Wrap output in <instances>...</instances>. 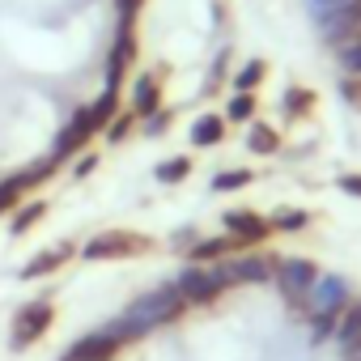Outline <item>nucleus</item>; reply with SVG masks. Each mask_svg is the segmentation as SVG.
<instances>
[{
  "label": "nucleus",
  "instance_id": "obj_27",
  "mask_svg": "<svg viewBox=\"0 0 361 361\" xmlns=\"http://www.w3.org/2000/svg\"><path fill=\"white\" fill-rule=\"evenodd\" d=\"M251 178H255V170H221V174H213V192H238Z\"/></svg>",
  "mask_w": 361,
  "mask_h": 361
},
{
  "label": "nucleus",
  "instance_id": "obj_14",
  "mask_svg": "<svg viewBox=\"0 0 361 361\" xmlns=\"http://www.w3.org/2000/svg\"><path fill=\"white\" fill-rule=\"evenodd\" d=\"M238 251H247L234 234H221V238H196L192 247H188V259L192 264H221V259H230V255H238Z\"/></svg>",
  "mask_w": 361,
  "mask_h": 361
},
{
  "label": "nucleus",
  "instance_id": "obj_6",
  "mask_svg": "<svg viewBox=\"0 0 361 361\" xmlns=\"http://www.w3.org/2000/svg\"><path fill=\"white\" fill-rule=\"evenodd\" d=\"M272 281H276V289H281L285 298L302 302V298L314 289V281H319V268H314V259H302V255H276Z\"/></svg>",
  "mask_w": 361,
  "mask_h": 361
},
{
  "label": "nucleus",
  "instance_id": "obj_33",
  "mask_svg": "<svg viewBox=\"0 0 361 361\" xmlns=\"http://www.w3.org/2000/svg\"><path fill=\"white\" fill-rule=\"evenodd\" d=\"M18 204H22V192H18V188L9 183V178H5V183H0V213H13Z\"/></svg>",
  "mask_w": 361,
  "mask_h": 361
},
{
  "label": "nucleus",
  "instance_id": "obj_7",
  "mask_svg": "<svg viewBox=\"0 0 361 361\" xmlns=\"http://www.w3.org/2000/svg\"><path fill=\"white\" fill-rule=\"evenodd\" d=\"M98 136V123H94V115H90V106H81L77 115H73V123L56 136V149H51V157L56 161H68V157H77V153H85V145Z\"/></svg>",
  "mask_w": 361,
  "mask_h": 361
},
{
  "label": "nucleus",
  "instance_id": "obj_22",
  "mask_svg": "<svg viewBox=\"0 0 361 361\" xmlns=\"http://www.w3.org/2000/svg\"><path fill=\"white\" fill-rule=\"evenodd\" d=\"M268 226H272V234H276V230H281V234H298V230L310 226V213H302V209H276V213L268 217Z\"/></svg>",
  "mask_w": 361,
  "mask_h": 361
},
{
  "label": "nucleus",
  "instance_id": "obj_17",
  "mask_svg": "<svg viewBox=\"0 0 361 361\" xmlns=\"http://www.w3.org/2000/svg\"><path fill=\"white\" fill-rule=\"evenodd\" d=\"M247 149H251V153H259V157H272V153L281 149V132H276L272 123L251 119V123H247Z\"/></svg>",
  "mask_w": 361,
  "mask_h": 361
},
{
  "label": "nucleus",
  "instance_id": "obj_18",
  "mask_svg": "<svg viewBox=\"0 0 361 361\" xmlns=\"http://www.w3.org/2000/svg\"><path fill=\"white\" fill-rule=\"evenodd\" d=\"M56 166H60L56 157H47V161H35V166H26V170H18V174H9V183H13V188H18V192L26 196L30 188H39V183H47V178L56 174Z\"/></svg>",
  "mask_w": 361,
  "mask_h": 361
},
{
  "label": "nucleus",
  "instance_id": "obj_25",
  "mask_svg": "<svg viewBox=\"0 0 361 361\" xmlns=\"http://www.w3.org/2000/svg\"><path fill=\"white\" fill-rule=\"evenodd\" d=\"M255 106H259L255 94H234L221 119H226V123H251V119H255Z\"/></svg>",
  "mask_w": 361,
  "mask_h": 361
},
{
  "label": "nucleus",
  "instance_id": "obj_9",
  "mask_svg": "<svg viewBox=\"0 0 361 361\" xmlns=\"http://www.w3.org/2000/svg\"><path fill=\"white\" fill-rule=\"evenodd\" d=\"M306 298H310V310H314V314H331V319H340V310L353 302L344 276H319L314 289H310Z\"/></svg>",
  "mask_w": 361,
  "mask_h": 361
},
{
  "label": "nucleus",
  "instance_id": "obj_11",
  "mask_svg": "<svg viewBox=\"0 0 361 361\" xmlns=\"http://www.w3.org/2000/svg\"><path fill=\"white\" fill-rule=\"evenodd\" d=\"M230 272V285H264L272 281L276 255H238V259H221Z\"/></svg>",
  "mask_w": 361,
  "mask_h": 361
},
{
  "label": "nucleus",
  "instance_id": "obj_10",
  "mask_svg": "<svg viewBox=\"0 0 361 361\" xmlns=\"http://www.w3.org/2000/svg\"><path fill=\"white\" fill-rule=\"evenodd\" d=\"M132 64H136V30H132V22H123L119 39L111 47V60H106V90H119V81L128 77Z\"/></svg>",
  "mask_w": 361,
  "mask_h": 361
},
{
  "label": "nucleus",
  "instance_id": "obj_4",
  "mask_svg": "<svg viewBox=\"0 0 361 361\" xmlns=\"http://www.w3.org/2000/svg\"><path fill=\"white\" fill-rule=\"evenodd\" d=\"M314 22L323 30V43H331L336 51L348 43H361V0H340L331 9H319Z\"/></svg>",
  "mask_w": 361,
  "mask_h": 361
},
{
  "label": "nucleus",
  "instance_id": "obj_29",
  "mask_svg": "<svg viewBox=\"0 0 361 361\" xmlns=\"http://www.w3.org/2000/svg\"><path fill=\"white\" fill-rule=\"evenodd\" d=\"M170 123H174V111H166V106H161V111H153V115L145 119V136H166V128H170Z\"/></svg>",
  "mask_w": 361,
  "mask_h": 361
},
{
  "label": "nucleus",
  "instance_id": "obj_30",
  "mask_svg": "<svg viewBox=\"0 0 361 361\" xmlns=\"http://www.w3.org/2000/svg\"><path fill=\"white\" fill-rule=\"evenodd\" d=\"M327 336H336V319L331 314H310V340L323 344Z\"/></svg>",
  "mask_w": 361,
  "mask_h": 361
},
{
  "label": "nucleus",
  "instance_id": "obj_1",
  "mask_svg": "<svg viewBox=\"0 0 361 361\" xmlns=\"http://www.w3.org/2000/svg\"><path fill=\"white\" fill-rule=\"evenodd\" d=\"M183 310H188V302L178 298V289H174V285H161V289L136 298L123 319L132 323V331H136V340H140V336L153 331V327H166V323H174V319H183Z\"/></svg>",
  "mask_w": 361,
  "mask_h": 361
},
{
  "label": "nucleus",
  "instance_id": "obj_37",
  "mask_svg": "<svg viewBox=\"0 0 361 361\" xmlns=\"http://www.w3.org/2000/svg\"><path fill=\"white\" fill-rule=\"evenodd\" d=\"M170 243H174V251H178V247H192V243H196V234H192V230H183V234H174Z\"/></svg>",
  "mask_w": 361,
  "mask_h": 361
},
{
  "label": "nucleus",
  "instance_id": "obj_34",
  "mask_svg": "<svg viewBox=\"0 0 361 361\" xmlns=\"http://www.w3.org/2000/svg\"><path fill=\"white\" fill-rule=\"evenodd\" d=\"M226 68H230V51H221V56H217V64H213V73H209V94L226 81Z\"/></svg>",
  "mask_w": 361,
  "mask_h": 361
},
{
  "label": "nucleus",
  "instance_id": "obj_19",
  "mask_svg": "<svg viewBox=\"0 0 361 361\" xmlns=\"http://www.w3.org/2000/svg\"><path fill=\"white\" fill-rule=\"evenodd\" d=\"M226 140V119L221 115H200L192 123V145L196 149H209V145H221Z\"/></svg>",
  "mask_w": 361,
  "mask_h": 361
},
{
  "label": "nucleus",
  "instance_id": "obj_12",
  "mask_svg": "<svg viewBox=\"0 0 361 361\" xmlns=\"http://www.w3.org/2000/svg\"><path fill=\"white\" fill-rule=\"evenodd\" d=\"M161 77H166V64H157V73L136 77V85H132V115L136 119H149L153 111H161Z\"/></svg>",
  "mask_w": 361,
  "mask_h": 361
},
{
  "label": "nucleus",
  "instance_id": "obj_26",
  "mask_svg": "<svg viewBox=\"0 0 361 361\" xmlns=\"http://www.w3.org/2000/svg\"><path fill=\"white\" fill-rule=\"evenodd\" d=\"M43 217H47V200H30V204H22V209L13 213V234H26V230H35Z\"/></svg>",
  "mask_w": 361,
  "mask_h": 361
},
{
  "label": "nucleus",
  "instance_id": "obj_20",
  "mask_svg": "<svg viewBox=\"0 0 361 361\" xmlns=\"http://www.w3.org/2000/svg\"><path fill=\"white\" fill-rule=\"evenodd\" d=\"M314 102H319V98H314V90H306V85H289V90H285V115H289V119H306V115L314 111Z\"/></svg>",
  "mask_w": 361,
  "mask_h": 361
},
{
  "label": "nucleus",
  "instance_id": "obj_21",
  "mask_svg": "<svg viewBox=\"0 0 361 361\" xmlns=\"http://www.w3.org/2000/svg\"><path fill=\"white\" fill-rule=\"evenodd\" d=\"M264 77H268V64H264V60H247V64L234 73V94H255Z\"/></svg>",
  "mask_w": 361,
  "mask_h": 361
},
{
  "label": "nucleus",
  "instance_id": "obj_28",
  "mask_svg": "<svg viewBox=\"0 0 361 361\" xmlns=\"http://www.w3.org/2000/svg\"><path fill=\"white\" fill-rule=\"evenodd\" d=\"M132 128H136V115H132V111H119V115L106 123V140H111V145H123V140L132 136Z\"/></svg>",
  "mask_w": 361,
  "mask_h": 361
},
{
  "label": "nucleus",
  "instance_id": "obj_38",
  "mask_svg": "<svg viewBox=\"0 0 361 361\" xmlns=\"http://www.w3.org/2000/svg\"><path fill=\"white\" fill-rule=\"evenodd\" d=\"M331 5H340V0H310V9L319 13V9H331Z\"/></svg>",
  "mask_w": 361,
  "mask_h": 361
},
{
  "label": "nucleus",
  "instance_id": "obj_32",
  "mask_svg": "<svg viewBox=\"0 0 361 361\" xmlns=\"http://www.w3.org/2000/svg\"><path fill=\"white\" fill-rule=\"evenodd\" d=\"M340 64H344L353 77H361V43H348V47H340Z\"/></svg>",
  "mask_w": 361,
  "mask_h": 361
},
{
  "label": "nucleus",
  "instance_id": "obj_2",
  "mask_svg": "<svg viewBox=\"0 0 361 361\" xmlns=\"http://www.w3.org/2000/svg\"><path fill=\"white\" fill-rule=\"evenodd\" d=\"M170 285L178 289V298L188 306H209L230 289V272H226V264H188Z\"/></svg>",
  "mask_w": 361,
  "mask_h": 361
},
{
  "label": "nucleus",
  "instance_id": "obj_24",
  "mask_svg": "<svg viewBox=\"0 0 361 361\" xmlns=\"http://www.w3.org/2000/svg\"><path fill=\"white\" fill-rule=\"evenodd\" d=\"M157 183H183V178L192 174V157H166V161H157Z\"/></svg>",
  "mask_w": 361,
  "mask_h": 361
},
{
  "label": "nucleus",
  "instance_id": "obj_15",
  "mask_svg": "<svg viewBox=\"0 0 361 361\" xmlns=\"http://www.w3.org/2000/svg\"><path fill=\"white\" fill-rule=\"evenodd\" d=\"M77 255V243H60V247H47V251H39L26 268H22V281H39V276H47V272H56V268H64L68 259Z\"/></svg>",
  "mask_w": 361,
  "mask_h": 361
},
{
  "label": "nucleus",
  "instance_id": "obj_3",
  "mask_svg": "<svg viewBox=\"0 0 361 361\" xmlns=\"http://www.w3.org/2000/svg\"><path fill=\"white\" fill-rule=\"evenodd\" d=\"M145 251H153V238H145L136 230H102L81 247V259L102 264V259H132V255H145Z\"/></svg>",
  "mask_w": 361,
  "mask_h": 361
},
{
  "label": "nucleus",
  "instance_id": "obj_5",
  "mask_svg": "<svg viewBox=\"0 0 361 361\" xmlns=\"http://www.w3.org/2000/svg\"><path fill=\"white\" fill-rule=\"evenodd\" d=\"M51 319H56V306H51L47 298L26 302V306L13 314V327H9V348H13V353H22V348H30L35 340H43V331L51 327Z\"/></svg>",
  "mask_w": 361,
  "mask_h": 361
},
{
  "label": "nucleus",
  "instance_id": "obj_36",
  "mask_svg": "<svg viewBox=\"0 0 361 361\" xmlns=\"http://www.w3.org/2000/svg\"><path fill=\"white\" fill-rule=\"evenodd\" d=\"M336 183H340V192H348V196H357V200H361V174H340Z\"/></svg>",
  "mask_w": 361,
  "mask_h": 361
},
{
  "label": "nucleus",
  "instance_id": "obj_8",
  "mask_svg": "<svg viewBox=\"0 0 361 361\" xmlns=\"http://www.w3.org/2000/svg\"><path fill=\"white\" fill-rule=\"evenodd\" d=\"M221 226H226V234H234L243 247H259V243L272 238L268 217H259V213H251V209H230V213L221 217Z\"/></svg>",
  "mask_w": 361,
  "mask_h": 361
},
{
  "label": "nucleus",
  "instance_id": "obj_13",
  "mask_svg": "<svg viewBox=\"0 0 361 361\" xmlns=\"http://www.w3.org/2000/svg\"><path fill=\"white\" fill-rule=\"evenodd\" d=\"M119 353V344L98 327V331H90V336H81V340H73L68 348H64V361H111Z\"/></svg>",
  "mask_w": 361,
  "mask_h": 361
},
{
  "label": "nucleus",
  "instance_id": "obj_39",
  "mask_svg": "<svg viewBox=\"0 0 361 361\" xmlns=\"http://www.w3.org/2000/svg\"><path fill=\"white\" fill-rule=\"evenodd\" d=\"M348 361H361V348H357V353H348Z\"/></svg>",
  "mask_w": 361,
  "mask_h": 361
},
{
  "label": "nucleus",
  "instance_id": "obj_23",
  "mask_svg": "<svg viewBox=\"0 0 361 361\" xmlns=\"http://www.w3.org/2000/svg\"><path fill=\"white\" fill-rule=\"evenodd\" d=\"M90 115H94L98 132H106V123L119 115V90H102V98H98V102H90Z\"/></svg>",
  "mask_w": 361,
  "mask_h": 361
},
{
  "label": "nucleus",
  "instance_id": "obj_31",
  "mask_svg": "<svg viewBox=\"0 0 361 361\" xmlns=\"http://www.w3.org/2000/svg\"><path fill=\"white\" fill-rule=\"evenodd\" d=\"M340 98H344L348 106H357V111H361V77H353V73H348V77H340Z\"/></svg>",
  "mask_w": 361,
  "mask_h": 361
},
{
  "label": "nucleus",
  "instance_id": "obj_16",
  "mask_svg": "<svg viewBox=\"0 0 361 361\" xmlns=\"http://www.w3.org/2000/svg\"><path fill=\"white\" fill-rule=\"evenodd\" d=\"M336 340H340L344 357L361 348V298H357V302H348V306L340 310V319H336Z\"/></svg>",
  "mask_w": 361,
  "mask_h": 361
},
{
  "label": "nucleus",
  "instance_id": "obj_35",
  "mask_svg": "<svg viewBox=\"0 0 361 361\" xmlns=\"http://www.w3.org/2000/svg\"><path fill=\"white\" fill-rule=\"evenodd\" d=\"M94 170H98V153H81V161L73 166V174H77V178H90Z\"/></svg>",
  "mask_w": 361,
  "mask_h": 361
}]
</instances>
